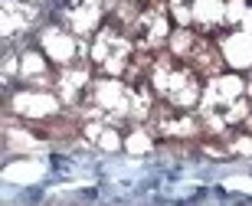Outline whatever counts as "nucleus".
<instances>
[{"label":"nucleus","instance_id":"obj_1","mask_svg":"<svg viewBox=\"0 0 252 206\" xmlns=\"http://www.w3.org/2000/svg\"><path fill=\"white\" fill-rule=\"evenodd\" d=\"M158 88L167 95L170 102H177V105H190L196 98L193 75H187V72H170L167 66L158 69Z\"/></svg>","mask_w":252,"mask_h":206},{"label":"nucleus","instance_id":"obj_3","mask_svg":"<svg viewBox=\"0 0 252 206\" xmlns=\"http://www.w3.org/2000/svg\"><path fill=\"white\" fill-rule=\"evenodd\" d=\"M226 56H229V62L233 66H249L252 62V43H249V36H239V39H229L226 43Z\"/></svg>","mask_w":252,"mask_h":206},{"label":"nucleus","instance_id":"obj_2","mask_svg":"<svg viewBox=\"0 0 252 206\" xmlns=\"http://www.w3.org/2000/svg\"><path fill=\"white\" fill-rule=\"evenodd\" d=\"M128 53V46H125L122 39H115L112 33H105L102 39H98V46H95V59L98 62H105V66H112V69H118L122 66V56Z\"/></svg>","mask_w":252,"mask_h":206},{"label":"nucleus","instance_id":"obj_5","mask_svg":"<svg viewBox=\"0 0 252 206\" xmlns=\"http://www.w3.org/2000/svg\"><path fill=\"white\" fill-rule=\"evenodd\" d=\"M20 108H49V105H53V102H49V98H20Z\"/></svg>","mask_w":252,"mask_h":206},{"label":"nucleus","instance_id":"obj_4","mask_svg":"<svg viewBox=\"0 0 252 206\" xmlns=\"http://www.w3.org/2000/svg\"><path fill=\"white\" fill-rule=\"evenodd\" d=\"M46 49L53 53V56L65 59V56H72V43L65 36H59V33H46Z\"/></svg>","mask_w":252,"mask_h":206}]
</instances>
